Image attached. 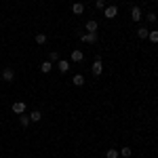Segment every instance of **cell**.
Here are the masks:
<instances>
[{
    "mask_svg": "<svg viewBox=\"0 0 158 158\" xmlns=\"http://www.w3.org/2000/svg\"><path fill=\"white\" fill-rule=\"evenodd\" d=\"M80 40H82V42H86V44H95L99 38H97V34H91V32H82V34H80Z\"/></svg>",
    "mask_w": 158,
    "mask_h": 158,
    "instance_id": "obj_1",
    "label": "cell"
},
{
    "mask_svg": "<svg viewBox=\"0 0 158 158\" xmlns=\"http://www.w3.org/2000/svg\"><path fill=\"white\" fill-rule=\"evenodd\" d=\"M103 15H106L108 19H114V17L118 15V6H116V4H110V6H106V9H103Z\"/></svg>",
    "mask_w": 158,
    "mask_h": 158,
    "instance_id": "obj_2",
    "label": "cell"
},
{
    "mask_svg": "<svg viewBox=\"0 0 158 158\" xmlns=\"http://www.w3.org/2000/svg\"><path fill=\"white\" fill-rule=\"evenodd\" d=\"M2 80H4V82H13V80H15V70H13V68H4V70H2Z\"/></svg>",
    "mask_w": 158,
    "mask_h": 158,
    "instance_id": "obj_3",
    "label": "cell"
},
{
    "mask_svg": "<svg viewBox=\"0 0 158 158\" xmlns=\"http://www.w3.org/2000/svg\"><path fill=\"white\" fill-rule=\"evenodd\" d=\"M91 72H93V76H101V72H103V63H101V59H95V63L91 65Z\"/></svg>",
    "mask_w": 158,
    "mask_h": 158,
    "instance_id": "obj_4",
    "label": "cell"
},
{
    "mask_svg": "<svg viewBox=\"0 0 158 158\" xmlns=\"http://www.w3.org/2000/svg\"><path fill=\"white\" fill-rule=\"evenodd\" d=\"M11 110L19 116V114H23V112H25V103H23V101H15V103L11 106Z\"/></svg>",
    "mask_w": 158,
    "mask_h": 158,
    "instance_id": "obj_5",
    "label": "cell"
},
{
    "mask_svg": "<svg viewBox=\"0 0 158 158\" xmlns=\"http://www.w3.org/2000/svg\"><path fill=\"white\" fill-rule=\"evenodd\" d=\"M85 30H86V32H91V34H97V30H99L97 21H95V19H91V21H86Z\"/></svg>",
    "mask_w": 158,
    "mask_h": 158,
    "instance_id": "obj_6",
    "label": "cell"
},
{
    "mask_svg": "<svg viewBox=\"0 0 158 158\" xmlns=\"http://www.w3.org/2000/svg\"><path fill=\"white\" fill-rule=\"evenodd\" d=\"M72 13L74 15H82V13H85V4H82V2H74L72 4Z\"/></svg>",
    "mask_w": 158,
    "mask_h": 158,
    "instance_id": "obj_7",
    "label": "cell"
},
{
    "mask_svg": "<svg viewBox=\"0 0 158 158\" xmlns=\"http://www.w3.org/2000/svg\"><path fill=\"white\" fill-rule=\"evenodd\" d=\"M57 68H59V72H61V74H65L68 70H70V63H68L65 59H59V61H57Z\"/></svg>",
    "mask_w": 158,
    "mask_h": 158,
    "instance_id": "obj_8",
    "label": "cell"
},
{
    "mask_svg": "<svg viewBox=\"0 0 158 158\" xmlns=\"http://www.w3.org/2000/svg\"><path fill=\"white\" fill-rule=\"evenodd\" d=\"M131 19H133V21H139V19H141V9H139V6H133V9H131Z\"/></svg>",
    "mask_w": 158,
    "mask_h": 158,
    "instance_id": "obj_9",
    "label": "cell"
},
{
    "mask_svg": "<svg viewBox=\"0 0 158 158\" xmlns=\"http://www.w3.org/2000/svg\"><path fill=\"white\" fill-rule=\"evenodd\" d=\"M85 59V53H82V51H72V61H76V63H78V61H82Z\"/></svg>",
    "mask_w": 158,
    "mask_h": 158,
    "instance_id": "obj_10",
    "label": "cell"
},
{
    "mask_svg": "<svg viewBox=\"0 0 158 158\" xmlns=\"http://www.w3.org/2000/svg\"><path fill=\"white\" fill-rule=\"evenodd\" d=\"M27 116H30V120H32V122H38L40 118H42V112H38V110H34V112H30Z\"/></svg>",
    "mask_w": 158,
    "mask_h": 158,
    "instance_id": "obj_11",
    "label": "cell"
},
{
    "mask_svg": "<svg viewBox=\"0 0 158 158\" xmlns=\"http://www.w3.org/2000/svg\"><path fill=\"white\" fill-rule=\"evenodd\" d=\"M72 82L76 86H82V85H85V76H82V74H76V76L72 78Z\"/></svg>",
    "mask_w": 158,
    "mask_h": 158,
    "instance_id": "obj_12",
    "label": "cell"
},
{
    "mask_svg": "<svg viewBox=\"0 0 158 158\" xmlns=\"http://www.w3.org/2000/svg\"><path fill=\"white\" fill-rule=\"evenodd\" d=\"M30 122H32V120H30V116H27V114H19V124H21L23 129L30 124Z\"/></svg>",
    "mask_w": 158,
    "mask_h": 158,
    "instance_id": "obj_13",
    "label": "cell"
},
{
    "mask_svg": "<svg viewBox=\"0 0 158 158\" xmlns=\"http://www.w3.org/2000/svg\"><path fill=\"white\" fill-rule=\"evenodd\" d=\"M51 68H53V63H51V61H44V63H40V72H42V74H49V72H51Z\"/></svg>",
    "mask_w": 158,
    "mask_h": 158,
    "instance_id": "obj_14",
    "label": "cell"
},
{
    "mask_svg": "<svg viewBox=\"0 0 158 158\" xmlns=\"http://www.w3.org/2000/svg\"><path fill=\"white\" fill-rule=\"evenodd\" d=\"M148 34H150V30H148V27H143V25H139V27H137V36H139V38H148Z\"/></svg>",
    "mask_w": 158,
    "mask_h": 158,
    "instance_id": "obj_15",
    "label": "cell"
},
{
    "mask_svg": "<svg viewBox=\"0 0 158 158\" xmlns=\"http://www.w3.org/2000/svg\"><path fill=\"white\" fill-rule=\"evenodd\" d=\"M106 158H118V150L116 148H110L108 152H106Z\"/></svg>",
    "mask_w": 158,
    "mask_h": 158,
    "instance_id": "obj_16",
    "label": "cell"
},
{
    "mask_svg": "<svg viewBox=\"0 0 158 158\" xmlns=\"http://www.w3.org/2000/svg\"><path fill=\"white\" fill-rule=\"evenodd\" d=\"M148 38H150V40H152L154 44H158V30H152V32L148 34Z\"/></svg>",
    "mask_w": 158,
    "mask_h": 158,
    "instance_id": "obj_17",
    "label": "cell"
},
{
    "mask_svg": "<svg viewBox=\"0 0 158 158\" xmlns=\"http://www.w3.org/2000/svg\"><path fill=\"white\" fill-rule=\"evenodd\" d=\"M120 154H122V156H124V158H129V156H131V154H133V150H131V148H129V146H124V148H120Z\"/></svg>",
    "mask_w": 158,
    "mask_h": 158,
    "instance_id": "obj_18",
    "label": "cell"
},
{
    "mask_svg": "<svg viewBox=\"0 0 158 158\" xmlns=\"http://www.w3.org/2000/svg\"><path fill=\"white\" fill-rule=\"evenodd\" d=\"M34 40H36V44H44V42H47V36H44V34H36Z\"/></svg>",
    "mask_w": 158,
    "mask_h": 158,
    "instance_id": "obj_19",
    "label": "cell"
},
{
    "mask_svg": "<svg viewBox=\"0 0 158 158\" xmlns=\"http://www.w3.org/2000/svg\"><path fill=\"white\" fill-rule=\"evenodd\" d=\"M49 61H59V53H57V51H51L49 53Z\"/></svg>",
    "mask_w": 158,
    "mask_h": 158,
    "instance_id": "obj_20",
    "label": "cell"
},
{
    "mask_svg": "<svg viewBox=\"0 0 158 158\" xmlns=\"http://www.w3.org/2000/svg\"><path fill=\"white\" fill-rule=\"evenodd\" d=\"M95 6H97L99 11H103V9H106L108 4H106V0H95Z\"/></svg>",
    "mask_w": 158,
    "mask_h": 158,
    "instance_id": "obj_21",
    "label": "cell"
},
{
    "mask_svg": "<svg viewBox=\"0 0 158 158\" xmlns=\"http://www.w3.org/2000/svg\"><path fill=\"white\" fill-rule=\"evenodd\" d=\"M146 19L150 21V23H154V21H156V13H148V15H146Z\"/></svg>",
    "mask_w": 158,
    "mask_h": 158,
    "instance_id": "obj_22",
    "label": "cell"
},
{
    "mask_svg": "<svg viewBox=\"0 0 158 158\" xmlns=\"http://www.w3.org/2000/svg\"><path fill=\"white\" fill-rule=\"evenodd\" d=\"M106 2H108V0H106ZM110 2H114V0H110Z\"/></svg>",
    "mask_w": 158,
    "mask_h": 158,
    "instance_id": "obj_23",
    "label": "cell"
}]
</instances>
